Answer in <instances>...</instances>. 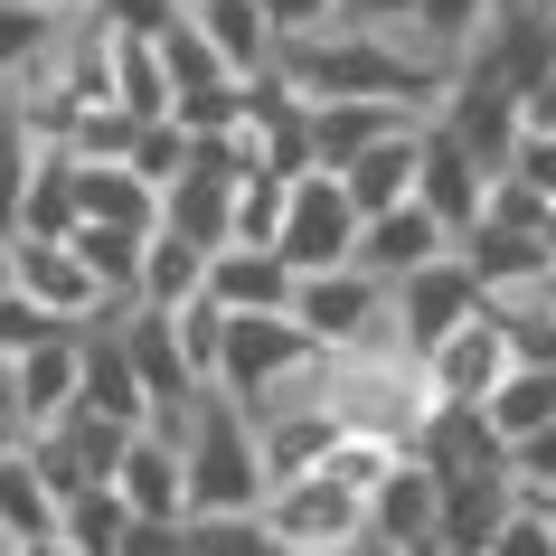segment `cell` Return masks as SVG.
I'll use <instances>...</instances> for the list:
<instances>
[{"instance_id": "1", "label": "cell", "mask_w": 556, "mask_h": 556, "mask_svg": "<svg viewBox=\"0 0 556 556\" xmlns=\"http://www.w3.org/2000/svg\"><path fill=\"white\" fill-rule=\"evenodd\" d=\"M179 471H189V519H255L264 509V463H255V425L236 396L207 387L189 434H179Z\"/></svg>"}, {"instance_id": "2", "label": "cell", "mask_w": 556, "mask_h": 556, "mask_svg": "<svg viewBox=\"0 0 556 556\" xmlns=\"http://www.w3.org/2000/svg\"><path fill=\"white\" fill-rule=\"evenodd\" d=\"M264 538L283 556H358L368 547V500L350 481H330V471H302V481H274L264 491Z\"/></svg>"}, {"instance_id": "3", "label": "cell", "mask_w": 556, "mask_h": 556, "mask_svg": "<svg viewBox=\"0 0 556 556\" xmlns=\"http://www.w3.org/2000/svg\"><path fill=\"white\" fill-rule=\"evenodd\" d=\"M293 330L312 340L321 358H350V350H396V321H387V283L378 274H302L293 283Z\"/></svg>"}, {"instance_id": "4", "label": "cell", "mask_w": 556, "mask_h": 556, "mask_svg": "<svg viewBox=\"0 0 556 556\" xmlns=\"http://www.w3.org/2000/svg\"><path fill=\"white\" fill-rule=\"evenodd\" d=\"M358 236H368V217L350 207V189L330 170H302L293 199H283V236H274V255L302 274H340V264H358Z\"/></svg>"}, {"instance_id": "5", "label": "cell", "mask_w": 556, "mask_h": 556, "mask_svg": "<svg viewBox=\"0 0 556 556\" xmlns=\"http://www.w3.org/2000/svg\"><path fill=\"white\" fill-rule=\"evenodd\" d=\"M471 312H491V302H481V283L463 274V255H443V264H425V274H406V283H387V321H396V350H406L415 368H425Z\"/></svg>"}, {"instance_id": "6", "label": "cell", "mask_w": 556, "mask_h": 556, "mask_svg": "<svg viewBox=\"0 0 556 556\" xmlns=\"http://www.w3.org/2000/svg\"><path fill=\"white\" fill-rule=\"evenodd\" d=\"M509 368H519V340H509V312H471L453 340H443L434 358H425V387H434V406H491L500 387H509Z\"/></svg>"}, {"instance_id": "7", "label": "cell", "mask_w": 556, "mask_h": 556, "mask_svg": "<svg viewBox=\"0 0 556 556\" xmlns=\"http://www.w3.org/2000/svg\"><path fill=\"white\" fill-rule=\"evenodd\" d=\"M330 378V368H321ZM255 425V463H264V491L274 481H302V471H321L340 453V415L321 406V387H302V396H274V406L245 415Z\"/></svg>"}, {"instance_id": "8", "label": "cell", "mask_w": 556, "mask_h": 556, "mask_svg": "<svg viewBox=\"0 0 556 556\" xmlns=\"http://www.w3.org/2000/svg\"><path fill=\"white\" fill-rule=\"evenodd\" d=\"M76 396H86V330H66V340H48V350L20 358V434H58L66 415H76Z\"/></svg>"}, {"instance_id": "9", "label": "cell", "mask_w": 556, "mask_h": 556, "mask_svg": "<svg viewBox=\"0 0 556 556\" xmlns=\"http://www.w3.org/2000/svg\"><path fill=\"white\" fill-rule=\"evenodd\" d=\"M481 189H491V170L471 161L443 123H425V161H415V207H434L443 227H453V245H463L471 227H481Z\"/></svg>"}, {"instance_id": "10", "label": "cell", "mask_w": 556, "mask_h": 556, "mask_svg": "<svg viewBox=\"0 0 556 556\" xmlns=\"http://www.w3.org/2000/svg\"><path fill=\"white\" fill-rule=\"evenodd\" d=\"M114 500L132 509V528H179V519H189V471H179V443L132 434V443H123V471H114Z\"/></svg>"}, {"instance_id": "11", "label": "cell", "mask_w": 556, "mask_h": 556, "mask_svg": "<svg viewBox=\"0 0 556 556\" xmlns=\"http://www.w3.org/2000/svg\"><path fill=\"white\" fill-rule=\"evenodd\" d=\"M10 274H20V293L48 312V321L86 330L94 312H104V293H94V274L76 264V245H29V236H10Z\"/></svg>"}, {"instance_id": "12", "label": "cell", "mask_w": 556, "mask_h": 556, "mask_svg": "<svg viewBox=\"0 0 556 556\" xmlns=\"http://www.w3.org/2000/svg\"><path fill=\"white\" fill-rule=\"evenodd\" d=\"M453 255V227H443L434 207H387V217H368V236H358V274H378V283H406V274H425V264Z\"/></svg>"}, {"instance_id": "13", "label": "cell", "mask_w": 556, "mask_h": 556, "mask_svg": "<svg viewBox=\"0 0 556 556\" xmlns=\"http://www.w3.org/2000/svg\"><path fill=\"white\" fill-rule=\"evenodd\" d=\"M207 302L227 321H274V312H293V264L264 245H227V255H207Z\"/></svg>"}, {"instance_id": "14", "label": "cell", "mask_w": 556, "mask_h": 556, "mask_svg": "<svg viewBox=\"0 0 556 556\" xmlns=\"http://www.w3.org/2000/svg\"><path fill=\"white\" fill-rule=\"evenodd\" d=\"M434 528H443V481L406 453V463L378 481V500H368V538H378V547L425 556V547H434Z\"/></svg>"}, {"instance_id": "15", "label": "cell", "mask_w": 556, "mask_h": 556, "mask_svg": "<svg viewBox=\"0 0 556 556\" xmlns=\"http://www.w3.org/2000/svg\"><path fill=\"white\" fill-rule=\"evenodd\" d=\"M396 132H415L406 104H368V94H350V104H312V170H350V161H368L378 142H396Z\"/></svg>"}, {"instance_id": "16", "label": "cell", "mask_w": 556, "mask_h": 556, "mask_svg": "<svg viewBox=\"0 0 556 556\" xmlns=\"http://www.w3.org/2000/svg\"><path fill=\"white\" fill-rule=\"evenodd\" d=\"M161 236L199 245V255H227V236H236V189H227V179H207V170H189L170 199H161Z\"/></svg>"}, {"instance_id": "17", "label": "cell", "mask_w": 556, "mask_h": 556, "mask_svg": "<svg viewBox=\"0 0 556 556\" xmlns=\"http://www.w3.org/2000/svg\"><path fill=\"white\" fill-rule=\"evenodd\" d=\"M481 425H491L500 453L519 463L538 434H556V368H509V387H500L491 406H481Z\"/></svg>"}, {"instance_id": "18", "label": "cell", "mask_w": 556, "mask_h": 556, "mask_svg": "<svg viewBox=\"0 0 556 556\" xmlns=\"http://www.w3.org/2000/svg\"><path fill=\"white\" fill-rule=\"evenodd\" d=\"M76 406L104 415V425H132V434L151 425V396H142V378H132V358H123L114 330H86V396Z\"/></svg>"}, {"instance_id": "19", "label": "cell", "mask_w": 556, "mask_h": 556, "mask_svg": "<svg viewBox=\"0 0 556 556\" xmlns=\"http://www.w3.org/2000/svg\"><path fill=\"white\" fill-rule=\"evenodd\" d=\"M189 20L207 29V48L227 58V76H236V86H255L264 66L283 58V48H274V29L255 20V0H189Z\"/></svg>"}, {"instance_id": "20", "label": "cell", "mask_w": 556, "mask_h": 556, "mask_svg": "<svg viewBox=\"0 0 556 556\" xmlns=\"http://www.w3.org/2000/svg\"><path fill=\"white\" fill-rule=\"evenodd\" d=\"M415 161H425V123H415V132H396V142H378L368 161H350V170H340L350 207H358V217H387V207H406V199H415Z\"/></svg>"}, {"instance_id": "21", "label": "cell", "mask_w": 556, "mask_h": 556, "mask_svg": "<svg viewBox=\"0 0 556 556\" xmlns=\"http://www.w3.org/2000/svg\"><path fill=\"white\" fill-rule=\"evenodd\" d=\"M76 217L114 227V236H161V189H142L123 161L114 170H76Z\"/></svg>"}, {"instance_id": "22", "label": "cell", "mask_w": 556, "mask_h": 556, "mask_svg": "<svg viewBox=\"0 0 556 556\" xmlns=\"http://www.w3.org/2000/svg\"><path fill=\"white\" fill-rule=\"evenodd\" d=\"M58 519H66V500L38 481L29 453H10L0 463V547H38V538H58Z\"/></svg>"}, {"instance_id": "23", "label": "cell", "mask_w": 556, "mask_h": 556, "mask_svg": "<svg viewBox=\"0 0 556 556\" xmlns=\"http://www.w3.org/2000/svg\"><path fill=\"white\" fill-rule=\"evenodd\" d=\"M76 227H86V217H76V161L48 151L38 179H29V199H20V227H10V236H29V245H66Z\"/></svg>"}, {"instance_id": "24", "label": "cell", "mask_w": 556, "mask_h": 556, "mask_svg": "<svg viewBox=\"0 0 556 556\" xmlns=\"http://www.w3.org/2000/svg\"><path fill=\"white\" fill-rule=\"evenodd\" d=\"M151 48H161V76H170V114H179V104H199V94H227V86H236L227 58L207 48L199 20H179V29H170V38H151Z\"/></svg>"}, {"instance_id": "25", "label": "cell", "mask_w": 556, "mask_h": 556, "mask_svg": "<svg viewBox=\"0 0 556 556\" xmlns=\"http://www.w3.org/2000/svg\"><path fill=\"white\" fill-rule=\"evenodd\" d=\"M38 161H48V142H38L29 104H20V94H0V236L20 227V199H29Z\"/></svg>"}, {"instance_id": "26", "label": "cell", "mask_w": 556, "mask_h": 556, "mask_svg": "<svg viewBox=\"0 0 556 556\" xmlns=\"http://www.w3.org/2000/svg\"><path fill=\"white\" fill-rule=\"evenodd\" d=\"M491 10H500V0H415L406 29L425 38V58H443L453 76H463V58L481 48V29H491Z\"/></svg>"}, {"instance_id": "27", "label": "cell", "mask_w": 556, "mask_h": 556, "mask_svg": "<svg viewBox=\"0 0 556 556\" xmlns=\"http://www.w3.org/2000/svg\"><path fill=\"white\" fill-rule=\"evenodd\" d=\"M207 293V255L199 245H179V236H151L142 255V312H179V302Z\"/></svg>"}, {"instance_id": "28", "label": "cell", "mask_w": 556, "mask_h": 556, "mask_svg": "<svg viewBox=\"0 0 556 556\" xmlns=\"http://www.w3.org/2000/svg\"><path fill=\"white\" fill-rule=\"evenodd\" d=\"M114 104L132 123H170V76H161V48L151 38H123L114 48Z\"/></svg>"}, {"instance_id": "29", "label": "cell", "mask_w": 556, "mask_h": 556, "mask_svg": "<svg viewBox=\"0 0 556 556\" xmlns=\"http://www.w3.org/2000/svg\"><path fill=\"white\" fill-rule=\"evenodd\" d=\"M58 538H66L76 556H123V538H132V509L114 500V481H104V491H76V500H66V519H58Z\"/></svg>"}, {"instance_id": "30", "label": "cell", "mask_w": 556, "mask_h": 556, "mask_svg": "<svg viewBox=\"0 0 556 556\" xmlns=\"http://www.w3.org/2000/svg\"><path fill=\"white\" fill-rule=\"evenodd\" d=\"M170 330H179V358H189V378L217 387V358H227V312L199 293V302H179V312H170Z\"/></svg>"}, {"instance_id": "31", "label": "cell", "mask_w": 556, "mask_h": 556, "mask_svg": "<svg viewBox=\"0 0 556 556\" xmlns=\"http://www.w3.org/2000/svg\"><path fill=\"white\" fill-rule=\"evenodd\" d=\"M123 170L142 179V189H161V199H170L179 179H189V132H179V123H142V132H132V161H123Z\"/></svg>"}, {"instance_id": "32", "label": "cell", "mask_w": 556, "mask_h": 556, "mask_svg": "<svg viewBox=\"0 0 556 556\" xmlns=\"http://www.w3.org/2000/svg\"><path fill=\"white\" fill-rule=\"evenodd\" d=\"M179 556H283L264 519H179Z\"/></svg>"}, {"instance_id": "33", "label": "cell", "mask_w": 556, "mask_h": 556, "mask_svg": "<svg viewBox=\"0 0 556 556\" xmlns=\"http://www.w3.org/2000/svg\"><path fill=\"white\" fill-rule=\"evenodd\" d=\"M255 20L274 29V48H302V38H330L350 20V0H255Z\"/></svg>"}, {"instance_id": "34", "label": "cell", "mask_w": 556, "mask_h": 556, "mask_svg": "<svg viewBox=\"0 0 556 556\" xmlns=\"http://www.w3.org/2000/svg\"><path fill=\"white\" fill-rule=\"evenodd\" d=\"M283 199H293V179H245V189H236V236H227V245H264V255H274Z\"/></svg>"}, {"instance_id": "35", "label": "cell", "mask_w": 556, "mask_h": 556, "mask_svg": "<svg viewBox=\"0 0 556 556\" xmlns=\"http://www.w3.org/2000/svg\"><path fill=\"white\" fill-rule=\"evenodd\" d=\"M48 340H66V321H48L29 293H0V358H29V350H48Z\"/></svg>"}, {"instance_id": "36", "label": "cell", "mask_w": 556, "mask_h": 556, "mask_svg": "<svg viewBox=\"0 0 556 556\" xmlns=\"http://www.w3.org/2000/svg\"><path fill=\"white\" fill-rule=\"evenodd\" d=\"M396 463H406V453H387V443H358V434H340V453H330L321 471H330V481H350L358 500H378V481H387Z\"/></svg>"}, {"instance_id": "37", "label": "cell", "mask_w": 556, "mask_h": 556, "mask_svg": "<svg viewBox=\"0 0 556 556\" xmlns=\"http://www.w3.org/2000/svg\"><path fill=\"white\" fill-rule=\"evenodd\" d=\"M491 556H556V519L538 509V500H519V519L491 538Z\"/></svg>"}, {"instance_id": "38", "label": "cell", "mask_w": 556, "mask_h": 556, "mask_svg": "<svg viewBox=\"0 0 556 556\" xmlns=\"http://www.w3.org/2000/svg\"><path fill=\"white\" fill-rule=\"evenodd\" d=\"M509 179H528V189L556 207V132H519V151H509Z\"/></svg>"}, {"instance_id": "39", "label": "cell", "mask_w": 556, "mask_h": 556, "mask_svg": "<svg viewBox=\"0 0 556 556\" xmlns=\"http://www.w3.org/2000/svg\"><path fill=\"white\" fill-rule=\"evenodd\" d=\"M509 471H519V491H556V434H538Z\"/></svg>"}, {"instance_id": "40", "label": "cell", "mask_w": 556, "mask_h": 556, "mask_svg": "<svg viewBox=\"0 0 556 556\" xmlns=\"http://www.w3.org/2000/svg\"><path fill=\"white\" fill-rule=\"evenodd\" d=\"M350 20H358V29H406L415 0H350Z\"/></svg>"}, {"instance_id": "41", "label": "cell", "mask_w": 556, "mask_h": 556, "mask_svg": "<svg viewBox=\"0 0 556 556\" xmlns=\"http://www.w3.org/2000/svg\"><path fill=\"white\" fill-rule=\"evenodd\" d=\"M123 556H179V528H132V538H123Z\"/></svg>"}, {"instance_id": "42", "label": "cell", "mask_w": 556, "mask_h": 556, "mask_svg": "<svg viewBox=\"0 0 556 556\" xmlns=\"http://www.w3.org/2000/svg\"><path fill=\"white\" fill-rule=\"evenodd\" d=\"M20 406V358H0V415ZM10 425H20V415H10Z\"/></svg>"}, {"instance_id": "43", "label": "cell", "mask_w": 556, "mask_h": 556, "mask_svg": "<svg viewBox=\"0 0 556 556\" xmlns=\"http://www.w3.org/2000/svg\"><path fill=\"white\" fill-rule=\"evenodd\" d=\"M528 312H547V321H556V255H547V283L528 293Z\"/></svg>"}, {"instance_id": "44", "label": "cell", "mask_w": 556, "mask_h": 556, "mask_svg": "<svg viewBox=\"0 0 556 556\" xmlns=\"http://www.w3.org/2000/svg\"><path fill=\"white\" fill-rule=\"evenodd\" d=\"M10 453H29V434H20V425L0 415V463H10Z\"/></svg>"}, {"instance_id": "45", "label": "cell", "mask_w": 556, "mask_h": 556, "mask_svg": "<svg viewBox=\"0 0 556 556\" xmlns=\"http://www.w3.org/2000/svg\"><path fill=\"white\" fill-rule=\"evenodd\" d=\"M10 556H76L66 538H38V547H10Z\"/></svg>"}, {"instance_id": "46", "label": "cell", "mask_w": 556, "mask_h": 556, "mask_svg": "<svg viewBox=\"0 0 556 556\" xmlns=\"http://www.w3.org/2000/svg\"><path fill=\"white\" fill-rule=\"evenodd\" d=\"M0 293H20V274H10V236H0Z\"/></svg>"}, {"instance_id": "47", "label": "cell", "mask_w": 556, "mask_h": 556, "mask_svg": "<svg viewBox=\"0 0 556 556\" xmlns=\"http://www.w3.org/2000/svg\"><path fill=\"white\" fill-rule=\"evenodd\" d=\"M528 500H538V509H547V519H556V491H528Z\"/></svg>"}, {"instance_id": "48", "label": "cell", "mask_w": 556, "mask_h": 556, "mask_svg": "<svg viewBox=\"0 0 556 556\" xmlns=\"http://www.w3.org/2000/svg\"><path fill=\"white\" fill-rule=\"evenodd\" d=\"M0 10H10V0H0Z\"/></svg>"}, {"instance_id": "49", "label": "cell", "mask_w": 556, "mask_h": 556, "mask_svg": "<svg viewBox=\"0 0 556 556\" xmlns=\"http://www.w3.org/2000/svg\"><path fill=\"white\" fill-rule=\"evenodd\" d=\"M0 556H10V547H0Z\"/></svg>"}]
</instances>
